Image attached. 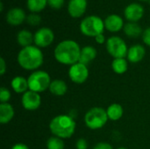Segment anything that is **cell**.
<instances>
[{
	"label": "cell",
	"mask_w": 150,
	"mask_h": 149,
	"mask_svg": "<svg viewBox=\"0 0 150 149\" xmlns=\"http://www.w3.org/2000/svg\"><path fill=\"white\" fill-rule=\"evenodd\" d=\"M47 149H64L65 143L62 139L56 136L50 137L46 143Z\"/></svg>",
	"instance_id": "obj_25"
},
{
	"label": "cell",
	"mask_w": 150,
	"mask_h": 149,
	"mask_svg": "<svg viewBox=\"0 0 150 149\" xmlns=\"http://www.w3.org/2000/svg\"><path fill=\"white\" fill-rule=\"evenodd\" d=\"M93 149H113V148H112V146L110 143L102 141V142L97 143V144L94 146Z\"/></svg>",
	"instance_id": "obj_31"
},
{
	"label": "cell",
	"mask_w": 150,
	"mask_h": 149,
	"mask_svg": "<svg viewBox=\"0 0 150 149\" xmlns=\"http://www.w3.org/2000/svg\"><path fill=\"white\" fill-rule=\"evenodd\" d=\"M112 68L118 75L125 74L128 69V61L126 58L113 59L112 61Z\"/></svg>",
	"instance_id": "obj_23"
},
{
	"label": "cell",
	"mask_w": 150,
	"mask_h": 149,
	"mask_svg": "<svg viewBox=\"0 0 150 149\" xmlns=\"http://www.w3.org/2000/svg\"><path fill=\"white\" fill-rule=\"evenodd\" d=\"M106 112H107L108 119L110 120L118 121L122 118V116L124 114V109H123L121 105L117 104V103H113L107 107Z\"/></svg>",
	"instance_id": "obj_21"
},
{
	"label": "cell",
	"mask_w": 150,
	"mask_h": 149,
	"mask_svg": "<svg viewBox=\"0 0 150 149\" xmlns=\"http://www.w3.org/2000/svg\"><path fill=\"white\" fill-rule=\"evenodd\" d=\"M105 47L108 54L113 57V59L126 58L127 55V45L120 36H111L108 38L105 43Z\"/></svg>",
	"instance_id": "obj_7"
},
{
	"label": "cell",
	"mask_w": 150,
	"mask_h": 149,
	"mask_svg": "<svg viewBox=\"0 0 150 149\" xmlns=\"http://www.w3.org/2000/svg\"><path fill=\"white\" fill-rule=\"evenodd\" d=\"M0 11H4V4H3V2L0 3Z\"/></svg>",
	"instance_id": "obj_35"
},
{
	"label": "cell",
	"mask_w": 150,
	"mask_h": 149,
	"mask_svg": "<svg viewBox=\"0 0 150 149\" xmlns=\"http://www.w3.org/2000/svg\"><path fill=\"white\" fill-rule=\"evenodd\" d=\"M68 76L69 79L76 84H82L85 83L89 77V68L88 66L77 62L69 67L68 71Z\"/></svg>",
	"instance_id": "obj_8"
},
{
	"label": "cell",
	"mask_w": 150,
	"mask_h": 149,
	"mask_svg": "<svg viewBox=\"0 0 150 149\" xmlns=\"http://www.w3.org/2000/svg\"><path fill=\"white\" fill-rule=\"evenodd\" d=\"M17 61L20 68L28 71H35L43 64L44 54L42 50L32 45L26 47H22L17 56Z\"/></svg>",
	"instance_id": "obj_2"
},
{
	"label": "cell",
	"mask_w": 150,
	"mask_h": 149,
	"mask_svg": "<svg viewBox=\"0 0 150 149\" xmlns=\"http://www.w3.org/2000/svg\"><path fill=\"white\" fill-rule=\"evenodd\" d=\"M5 18L9 25L13 26H18L21 25L24 21H25L26 15L23 9L18 7H14L7 11Z\"/></svg>",
	"instance_id": "obj_13"
},
{
	"label": "cell",
	"mask_w": 150,
	"mask_h": 149,
	"mask_svg": "<svg viewBox=\"0 0 150 149\" xmlns=\"http://www.w3.org/2000/svg\"><path fill=\"white\" fill-rule=\"evenodd\" d=\"M106 40H107L105 39L104 33H101V34H99V35H98V36L95 37V41H96L98 44H99V45H102V44H104V43H106Z\"/></svg>",
	"instance_id": "obj_33"
},
{
	"label": "cell",
	"mask_w": 150,
	"mask_h": 149,
	"mask_svg": "<svg viewBox=\"0 0 150 149\" xmlns=\"http://www.w3.org/2000/svg\"><path fill=\"white\" fill-rule=\"evenodd\" d=\"M142 38L143 43H144L146 46H148V47H150V26L149 27H148V28H146V29L143 31L142 35Z\"/></svg>",
	"instance_id": "obj_29"
},
{
	"label": "cell",
	"mask_w": 150,
	"mask_h": 149,
	"mask_svg": "<svg viewBox=\"0 0 150 149\" xmlns=\"http://www.w3.org/2000/svg\"><path fill=\"white\" fill-rule=\"evenodd\" d=\"M98 55L97 49L92 46H85L81 49L79 62L88 66L91 61H93Z\"/></svg>",
	"instance_id": "obj_18"
},
{
	"label": "cell",
	"mask_w": 150,
	"mask_h": 149,
	"mask_svg": "<svg viewBox=\"0 0 150 149\" xmlns=\"http://www.w3.org/2000/svg\"><path fill=\"white\" fill-rule=\"evenodd\" d=\"M109 120L106 110L102 107H92L84 115V124L91 130L103 128Z\"/></svg>",
	"instance_id": "obj_5"
},
{
	"label": "cell",
	"mask_w": 150,
	"mask_h": 149,
	"mask_svg": "<svg viewBox=\"0 0 150 149\" xmlns=\"http://www.w3.org/2000/svg\"><path fill=\"white\" fill-rule=\"evenodd\" d=\"M7 69V64L5 62V60L4 59V57L0 58V75L4 76L6 72Z\"/></svg>",
	"instance_id": "obj_32"
},
{
	"label": "cell",
	"mask_w": 150,
	"mask_h": 149,
	"mask_svg": "<svg viewBox=\"0 0 150 149\" xmlns=\"http://www.w3.org/2000/svg\"><path fill=\"white\" fill-rule=\"evenodd\" d=\"M105 21L97 15H90L82 19L80 23V31L82 34L87 37H96L104 32Z\"/></svg>",
	"instance_id": "obj_4"
},
{
	"label": "cell",
	"mask_w": 150,
	"mask_h": 149,
	"mask_svg": "<svg viewBox=\"0 0 150 149\" xmlns=\"http://www.w3.org/2000/svg\"><path fill=\"white\" fill-rule=\"evenodd\" d=\"M54 40V32L48 27H40L33 33V43L40 48L49 47Z\"/></svg>",
	"instance_id": "obj_9"
},
{
	"label": "cell",
	"mask_w": 150,
	"mask_h": 149,
	"mask_svg": "<svg viewBox=\"0 0 150 149\" xmlns=\"http://www.w3.org/2000/svg\"><path fill=\"white\" fill-rule=\"evenodd\" d=\"M88 5L87 0H69L67 10L70 17L78 18L83 16Z\"/></svg>",
	"instance_id": "obj_12"
},
{
	"label": "cell",
	"mask_w": 150,
	"mask_h": 149,
	"mask_svg": "<svg viewBox=\"0 0 150 149\" xmlns=\"http://www.w3.org/2000/svg\"><path fill=\"white\" fill-rule=\"evenodd\" d=\"M104 21L105 29L111 32H118L120 30H123L125 25L123 18L118 14L108 15Z\"/></svg>",
	"instance_id": "obj_14"
},
{
	"label": "cell",
	"mask_w": 150,
	"mask_h": 149,
	"mask_svg": "<svg viewBox=\"0 0 150 149\" xmlns=\"http://www.w3.org/2000/svg\"><path fill=\"white\" fill-rule=\"evenodd\" d=\"M21 105L26 111H36L41 105V97L40 93L29 90L22 95Z\"/></svg>",
	"instance_id": "obj_10"
},
{
	"label": "cell",
	"mask_w": 150,
	"mask_h": 149,
	"mask_svg": "<svg viewBox=\"0 0 150 149\" xmlns=\"http://www.w3.org/2000/svg\"><path fill=\"white\" fill-rule=\"evenodd\" d=\"M11 87L15 93L23 95L25 92L29 90L27 78L22 76H17L13 77L11 81Z\"/></svg>",
	"instance_id": "obj_16"
},
{
	"label": "cell",
	"mask_w": 150,
	"mask_h": 149,
	"mask_svg": "<svg viewBox=\"0 0 150 149\" xmlns=\"http://www.w3.org/2000/svg\"><path fill=\"white\" fill-rule=\"evenodd\" d=\"M47 4L54 10H59L63 6L64 0H47Z\"/></svg>",
	"instance_id": "obj_28"
},
{
	"label": "cell",
	"mask_w": 150,
	"mask_h": 149,
	"mask_svg": "<svg viewBox=\"0 0 150 149\" xmlns=\"http://www.w3.org/2000/svg\"><path fill=\"white\" fill-rule=\"evenodd\" d=\"M26 23L32 26L39 25L41 23V17L38 13H30L26 16Z\"/></svg>",
	"instance_id": "obj_26"
},
{
	"label": "cell",
	"mask_w": 150,
	"mask_h": 149,
	"mask_svg": "<svg viewBox=\"0 0 150 149\" xmlns=\"http://www.w3.org/2000/svg\"><path fill=\"white\" fill-rule=\"evenodd\" d=\"M146 54L145 47L141 44H135L128 48L127 59L131 63H138L143 60Z\"/></svg>",
	"instance_id": "obj_15"
},
{
	"label": "cell",
	"mask_w": 150,
	"mask_h": 149,
	"mask_svg": "<svg viewBox=\"0 0 150 149\" xmlns=\"http://www.w3.org/2000/svg\"><path fill=\"white\" fill-rule=\"evenodd\" d=\"M138 1H147V0H138Z\"/></svg>",
	"instance_id": "obj_37"
},
{
	"label": "cell",
	"mask_w": 150,
	"mask_h": 149,
	"mask_svg": "<svg viewBox=\"0 0 150 149\" xmlns=\"http://www.w3.org/2000/svg\"><path fill=\"white\" fill-rule=\"evenodd\" d=\"M123 32L129 38H138L142 35L143 32L142 26L135 22L126 23L123 27Z\"/></svg>",
	"instance_id": "obj_20"
},
{
	"label": "cell",
	"mask_w": 150,
	"mask_h": 149,
	"mask_svg": "<svg viewBox=\"0 0 150 149\" xmlns=\"http://www.w3.org/2000/svg\"><path fill=\"white\" fill-rule=\"evenodd\" d=\"M29 90L37 93H41L49 89L52 82L50 75L45 70L33 71L27 77Z\"/></svg>",
	"instance_id": "obj_6"
},
{
	"label": "cell",
	"mask_w": 150,
	"mask_h": 149,
	"mask_svg": "<svg viewBox=\"0 0 150 149\" xmlns=\"http://www.w3.org/2000/svg\"><path fill=\"white\" fill-rule=\"evenodd\" d=\"M76 149H88V142L85 139L80 138L76 142Z\"/></svg>",
	"instance_id": "obj_30"
},
{
	"label": "cell",
	"mask_w": 150,
	"mask_h": 149,
	"mask_svg": "<svg viewBox=\"0 0 150 149\" xmlns=\"http://www.w3.org/2000/svg\"><path fill=\"white\" fill-rule=\"evenodd\" d=\"M49 92L56 97L64 96L68 91V85L67 83L61 79H54L51 82L49 89Z\"/></svg>",
	"instance_id": "obj_19"
},
{
	"label": "cell",
	"mask_w": 150,
	"mask_h": 149,
	"mask_svg": "<svg viewBox=\"0 0 150 149\" xmlns=\"http://www.w3.org/2000/svg\"><path fill=\"white\" fill-rule=\"evenodd\" d=\"M15 111L13 106L9 103L0 104V123L5 125L10 123L14 118Z\"/></svg>",
	"instance_id": "obj_17"
},
{
	"label": "cell",
	"mask_w": 150,
	"mask_h": 149,
	"mask_svg": "<svg viewBox=\"0 0 150 149\" xmlns=\"http://www.w3.org/2000/svg\"><path fill=\"white\" fill-rule=\"evenodd\" d=\"M76 123L70 115H57L49 122V130L54 136L62 140L69 139L76 132Z\"/></svg>",
	"instance_id": "obj_3"
},
{
	"label": "cell",
	"mask_w": 150,
	"mask_h": 149,
	"mask_svg": "<svg viewBox=\"0 0 150 149\" xmlns=\"http://www.w3.org/2000/svg\"><path fill=\"white\" fill-rule=\"evenodd\" d=\"M17 42L22 47L32 46L33 43V34L26 29L20 30L17 34Z\"/></svg>",
	"instance_id": "obj_22"
},
{
	"label": "cell",
	"mask_w": 150,
	"mask_h": 149,
	"mask_svg": "<svg viewBox=\"0 0 150 149\" xmlns=\"http://www.w3.org/2000/svg\"><path fill=\"white\" fill-rule=\"evenodd\" d=\"M11 149H30V148H29V147H28V146H26V145H25V144H24V143H17V144L13 145Z\"/></svg>",
	"instance_id": "obj_34"
},
{
	"label": "cell",
	"mask_w": 150,
	"mask_h": 149,
	"mask_svg": "<svg viewBox=\"0 0 150 149\" xmlns=\"http://www.w3.org/2000/svg\"><path fill=\"white\" fill-rule=\"evenodd\" d=\"M144 15V7L139 3H131L126 6L124 10V16L128 22L140 21Z\"/></svg>",
	"instance_id": "obj_11"
},
{
	"label": "cell",
	"mask_w": 150,
	"mask_h": 149,
	"mask_svg": "<svg viewBox=\"0 0 150 149\" xmlns=\"http://www.w3.org/2000/svg\"><path fill=\"white\" fill-rule=\"evenodd\" d=\"M11 97V94L9 89L2 86L0 89V102L1 103H9Z\"/></svg>",
	"instance_id": "obj_27"
},
{
	"label": "cell",
	"mask_w": 150,
	"mask_h": 149,
	"mask_svg": "<svg viewBox=\"0 0 150 149\" xmlns=\"http://www.w3.org/2000/svg\"><path fill=\"white\" fill-rule=\"evenodd\" d=\"M81 47L73 40H64L59 42L54 50V57L61 64L71 66L79 62Z\"/></svg>",
	"instance_id": "obj_1"
},
{
	"label": "cell",
	"mask_w": 150,
	"mask_h": 149,
	"mask_svg": "<svg viewBox=\"0 0 150 149\" xmlns=\"http://www.w3.org/2000/svg\"><path fill=\"white\" fill-rule=\"evenodd\" d=\"M117 149H128V148H124V147H121V148H117Z\"/></svg>",
	"instance_id": "obj_36"
},
{
	"label": "cell",
	"mask_w": 150,
	"mask_h": 149,
	"mask_svg": "<svg viewBox=\"0 0 150 149\" xmlns=\"http://www.w3.org/2000/svg\"><path fill=\"white\" fill-rule=\"evenodd\" d=\"M47 5V0H26V7L31 13H39Z\"/></svg>",
	"instance_id": "obj_24"
}]
</instances>
